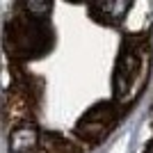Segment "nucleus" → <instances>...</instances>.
I'll list each match as a JSON object with an SVG mask.
<instances>
[{
    "label": "nucleus",
    "instance_id": "obj_1",
    "mask_svg": "<svg viewBox=\"0 0 153 153\" xmlns=\"http://www.w3.org/2000/svg\"><path fill=\"white\" fill-rule=\"evenodd\" d=\"M149 153H153V146H151V149H149Z\"/></svg>",
    "mask_w": 153,
    "mask_h": 153
}]
</instances>
